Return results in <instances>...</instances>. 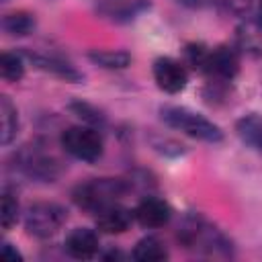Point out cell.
Returning a JSON list of instances; mask_svg holds the SVG:
<instances>
[{
  "instance_id": "cell-1",
  "label": "cell",
  "mask_w": 262,
  "mask_h": 262,
  "mask_svg": "<svg viewBox=\"0 0 262 262\" xmlns=\"http://www.w3.org/2000/svg\"><path fill=\"white\" fill-rule=\"evenodd\" d=\"M178 242L201 256L209 258H231L233 242L203 215H186L178 227Z\"/></svg>"
},
{
  "instance_id": "cell-2",
  "label": "cell",
  "mask_w": 262,
  "mask_h": 262,
  "mask_svg": "<svg viewBox=\"0 0 262 262\" xmlns=\"http://www.w3.org/2000/svg\"><path fill=\"white\" fill-rule=\"evenodd\" d=\"M14 168L31 180L37 182H55L63 174V162L39 141L27 143L12 156Z\"/></svg>"
},
{
  "instance_id": "cell-3",
  "label": "cell",
  "mask_w": 262,
  "mask_h": 262,
  "mask_svg": "<svg viewBox=\"0 0 262 262\" xmlns=\"http://www.w3.org/2000/svg\"><path fill=\"white\" fill-rule=\"evenodd\" d=\"M129 190L131 184L123 178H90L86 182H80L72 190V201L84 211L98 213L104 207L119 203Z\"/></svg>"
},
{
  "instance_id": "cell-4",
  "label": "cell",
  "mask_w": 262,
  "mask_h": 262,
  "mask_svg": "<svg viewBox=\"0 0 262 262\" xmlns=\"http://www.w3.org/2000/svg\"><path fill=\"white\" fill-rule=\"evenodd\" d=\"M160 117L168 127L178 129L180 133H184L192 139H199L205 143H221L223 141V131L219 125H215L201 113H194L186 106L164 104L160 108Z\"/></svg>"
},
{
  "instance_id": "cell-5",
  "label": "cell",
  "mask_w": 262,
  "mask_h": 262,
  "mask_svg": "<svg viewBox=\"0 0 262 262\" xmlns=\"http://www.w3.org/2000/svg\"><path fill=\"white\" fill-rule=\"evenodd\" d=\"M59 141L66 154H70L76 160L90 162V164L100 160L104 151L102 135L98 133L96 127H90V125H74V127L63 129Z\"/></svg>"
},
{
  "instance_id": "cell-6",
  "label": "cell",
  "mask_w": 262,
  "mask_h": 262,
  "mask_svg": "<svg viewBox=\"0 0 262 262\" xmlns=\"http://www.w3.org/2000/svg\"><path fill=\"white\" fill-rule=\"evenodd\" d=\"M68 211L57 203H33L25 213V229L29 235L47 239L53 237L66 223Z\"/></svg>"
},
{
  "instance_id": "cell-7",
  "label": "cell",
  "mask_w": 262,
  "mask_h": 262,
  "mask_svg": "<svg viewBox=\"0 0 262 262\" xmlns=\"http://www.w3.org/2000/svg\"><path fill=\"white\" fill-rule=\"evenodd\" d=\"M151 72H154V80H156L158 88L168 94H178L188 84L186 68L174 57H158L154 61Z\"/></svg>"
},
{
  "instance_id": "cell-8",
  "label": "cell",
  "mask_w": 262,
  "mask_h": 262,
  "mask_svg": "<svg viewBox=\"0 0 262 262\" xmlns=\"http://www.w3.org/2000/svg\"><path fill=\"white\" fill-rule=\"evenodd\" d=\"M205 72L217 82H231L239 72V57L231 47L219 45L209 51Z\"/></svg>"
},
{
  "instance_id": "cell-9",
  "label": "cell",
  "mask_w": 262,
  "mask_h": 262,
  "mask_svg": "<svg viewBox=\"0 0 262 262\" xmlns=\"http://www.w3.org/2000/svg\"><path fill=\"white\" fill-rule=\"evenodd\" d=\"M133 215H135V221L141 227H145V229H158V227H164L170 221L172 209H170V205L164 199L143 196L137 203V207L133 209Z\"/></svg>"
},
{
  "instance_id": "cell-10",
  "label": "cell",
  "mask_w": 262,
  "mask_h": 262,
  "mask_svg": "<svg viewBox=\"0 0 262 262\" xmlns=\"http://www.w3.org/2000/svg\"><path fill=\"white\" fill-rule=\"evenodd\" d=\"M63 248L76 260H90L98 254L100 242H98L96 231H92L88 227H76L66 235Z\"/></svg>"
},
{
  "instance_id": "cell-11",
  "label": "cell",
  "mask_w": 262,
  "mask_h": 262,
  "mask_svg": "<svg viewBox=\"0 0 262 262\" xmlns=\"http://www.w3.org/2000/svg\"><path fill=\"white\" fill-rule=\"evenodd\" d=\"M27 57L33 61L35 68L51 74V76H57L66 82H82L84 80V74L72 66L70 61L61 59V57H55V55H39V53H27Z\"/></svg>"
},
{
  "instance_id": "cell-12",
  "label": "cell",
  "mask_w": 262,
  "mask_h": 262,
  "mask_svg": "<svg viewBox=\"0 0 262 262\" xmlns=\"http://www.w3.org/2000/svg\"><path fill=\"white\" fill-rule=\"evenodd\" d=\"M133 219H135L133 211H129L127 207L115 203V205L104 207L102 211L96 213V227L102 233H123V231L129 229Z\"/></svg>"
},
{
  "instance_id": "cell-13",
  "label": "cell",
  "mask_w": 262,
  "mask_h": 262,
  "mask_svg": "<svg viewBox=\"0 0 262 262\" xmlns=\"http://www.w3.org/2000/svg\"><path fill=\"white\" fill-rule=\"evenodd\" d=\"M235 135L248 147H252L256 151H262V115L250 113V115H244L242 119H237Z\"/></svg>"
},
{
  "instance_id": "cell-14",
  "label": "cell",
  "mask_w": 262,
  "mask_h": 262,
  "mask_svg": "<svg viewBox=\"0 0 262 262\" xmlns=\"http://www.w3.org/2000/svg\"><path fill=\"white\" fill-rule=\"evenodd\" d=\"M18 131V111L12 104V100L2 94L0 96V143L8 145Z\"/></svg>"
},
{
  "instance_id": "cell-15",
  "label": "cell",
  "mask_w": 262,
  "mask_h": 262,
  "mask_svg": "<svg viewBox=\"0 0 262 262\" xmlns=\"http://www.w3.org/2000/svg\"><path fill=\"white\" fill-rule=\"evenodd\" d=\"M168 258L166 244L156 235L141 237L133 248V260L137 262H164Z\"/></svg>"
},
{
  "instance_id": "cell-16",
  "label": "cell",
  "mask_w": 262,
  "mask_h": 262,
  "mask_svg": "<svg viewBox=\"0 0 262 262\" xmlns=\"http://www.w3.org/2000/svg\"><path fill=\"white\" fill-rule=\"evenodd\" d=\"M88 59L104 70H125L131 66V53L125 49H92Z\"/></svg>"
},
{
  "instance_id": "cell-17",
  "label": "cell",
  "mask_w": 262,
  "mask_h": 262,
  "mask_svg": "<svg viewBox=\"0 0 262 262\" xmlns=\"http://www.w3.org/2000/svg\"><path fill=\"white\" fill-rule=\"evenodd\" d=\"M35 27H37L35 14L25 10H14L2 16V31L12 37H27L35 31Z\"/></svg>"
},
{
  "instance_id": "cell-18",
  "label": "cell",
  "mask_w": 262,
  "mask_h": 262,
  "mask_svg": "<svg viewBox=\"0 0 262 262\" xmlns=\"http://www.w3.org/2000/svg\"><path fill=\"white\" fill-rule=\"evenodd\" d=\"M68 108L72 111V115H76L84 125H90V127H96V129H102L106 125V115L94 106L92 102H86V100H72L68 104Z\"/></svg>"
},
{
  "instance_id": "cell-19",
  "label": "cell",
  "mask_w": 262,
  "mask_h": 262,
  "mask_svg": "<svg viewBox=\"0 0 262 262\" xmlns=\"http://www.w3.org/2000/svg\"><path fill=\"white\" fill-rule=\"evenodd\" d=\"M0 74L6 82H18L25 76V59L16 51H4L0 55Z\"/></svg>"
},
{
  "instance_id": "cell-20",
  "label": "cell",
  "mask_w": 262,
  "mask_h": 262,
  "mask_svg": "<svg viewBox=\"0 0 262 262\" xmlns=\"http://www.w3.org/2000/svg\"><path fill=\"white\" fill-rule=\"evenodd\" d=\"M0 219H2V229H10L16 219H18V201L14 196V192H10L8 188L2 190V205H0Z\"/></svg>"
},
{
  "instance_id": "cell-21",
  "label": "cell",
  "mask_w": 262,
  "mask_h": 262,
  "mask_svg": "<svg viewBox=\"0 0 262 262\" xmlns=\"http://www.w3.org/2000/svg\"><path fill=\"white\" fill-rule=\"evenodd\" d=\"M209 47H205L203 43H188L186 49H184V57H186V63L192 68V70H199V72H205V66H207V57H209Z\"/></svg>"
},
{
  "instance_id": "cell-22",
  "label": "cell",
  "mask_w": 262,
  "mask_h": 262,
  "mask_svg": "<svg viewBox=\"0 0 262 262\" xmlns=\"http://www.w3.org/2000/svg\"><path fill=\"white\" fill-rule=\"evenodd\" d=\"M151 147L164 156H182L186 151L182 143H178L170 137H151Z\"/></svg>"
},
{
  "instance_id": "cell-23",
  "label": "cell",
  "mask_w": 262,
  "mask_h": 262,
  "mask_svg": "<svg viewBox=\"0 0 262 262\" xmlns=\"http://www.w3.org/2000/svg\"><path fill=\"white\" fill-rule=\"evenodd\" d=\"M223 2H225V6L229 10H233L237 14H244L250 8V0H223Z\"/></svg>"
},
{
  "instance_id": "cell-24",
  "label": "cell",
  "mask_w": 262,
  "mask_h": 262,
  "mask_svg": "<svg viewBox=\"0 0 262 262\" xmlns=\"http://www.w3.org/2000/svg\"><path fill=\"white\" fill-rule=\"evenodd\" d=\"M2 256H4V258H8V260H14V262H16V260H23L20 252H18V250H14V248H12V244H8V242H4V244H2Z\"/></svg>"
},
{
  "instance_id": "cell-25",
  "label": "cell",
  "mask_w": 262,
  "mask_h": 262,
  "mask_svg": "<svg viewBox=\"0 0 262 262\" xmlns=\"http://www.w3.org/2000/svg\"><path fill=\"white\" fill-rule=\"evenodd\" d=\"M178 2H182V4H186V6H201L205 0H178Z\"/></svg>"
},
{
  "instance_id": "cell-26",
  "label": "cell",
  "mask_w": 262,
  "mask_h": 262,
  "mask_svg": "<svg viewBox=\"0 0 262 262\" xmlns=\"http://www.w3.org/2000/svg\"><path fill=\"white\" fill-rule=\"evenodd\" d=\"M260 14H262V0H260Z\"/></svg>"
}]
</instances>
